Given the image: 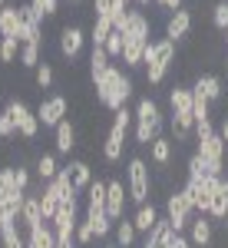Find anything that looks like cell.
<instances>
[{
  "label": "cell",
  "instance_id": "11",
  "mask_svg": "<svg viewBox=\"0 0 228 248\" xmlns=\"http://www.w3.org/2000/svg\"><path fill=\"white\" fill-rule=\"evenodd\" d=\"M126 195L129 192L122 189V182L113 179V182H106V215L119 222V218H126Z\"/></svg>",
  "mask_w": 228,
  "mask_h": 248
},
{
  "label": "cell",
  "instance_id": "51",
  "mask_svg": "<svg viewBox=\"0 0 228 248\" xmlns=\"http://www.w3.org/2000/svg\"><path fill=\"white\" fill-rule=\"evenodd\" d=\"M155 3H159V7H162L166 14H175V10H182V7H185L182 0H155Z\"/></svg>",
  "mask_w": 228,
  "mask_h": 248
},
{
  "label": "cell",
  "instance_id": "8",
  "mask_svg": "<svg viewBox=\"0 0 228 248\" xmlns=\"http://www.w3.org/2000/svg\"><path fill=\"white\" fill-rule=\"evenodd\" d=\"M218 182H222L218 175H202V179H189V182H185V189H189V195H192V205H195L198 215H209L212 195L218 189Z\"/></svg>",
  "mask_w": 228,
  "mask_h": 248
},
{
  "label": "cell",
  "instance_id": "23",
  "mask_svg": "<svg viewBox=\"0 0 228 248\" xmlns=\"http://www.w3.org/2000/svg\"><path fill=\"white\" fill-rule=\"evenodd\" d=\"M149 43H146V40H126V46H122V63H126L129 70L142 66V57H146V46H149Z\"/></svg>",
  "mask_w": 228,
  "mask_h": 248
},
{
  "label": "cell",
  "instance_id": "33",
  "mask_svg": "<svg viewBox=\"0 0 228 248\" xmlns=\"http://www.w3.org/2000/svg\"><path fill=\"white\" fill-rule=\"evenodd\" d=\"M57 172H60V166H57V155H53V153H43L37 159V175L43 179V182L57 179Z\"/></svg>",
  "mask_w": 228,
  "mask_h": 248
},
{
  "label": "cell",
  "instance_id": "25",
  "mask_svg": "<svg viewBox=\"0 0 228 248\" xmlns=\"http://www.w3.org/2000/svg\"><path fill=\"white\" fill-rule=\"evenodd\" d=\"M126 40H146V43H149V20H146V14H139V10H129Z\"/></svg>",
  "mask_w": 228,
  "mask_h": 248
},
{
  "label": "cell",
  "instance_id": "55",
  "mask_svg": "<svg viewBox=\"0 0 228 248\" xmlns=\"http://www.w3.org/2000/svg\"><path fill=\"white\" fill-rule=\"evenodd\" d=\"M0 238H3V218H0Z\"/></svg>",
  "mask_w": 228,
  "mask_h": 248
},
{
  "label": "cell",
  "instance_id": "20",
  "mask_svg": "<svg viewBox=\"0 0 228 248\" xmlns=\"http://www.w3.org/2000/svg\"><path fill=\"white\" fill-rule=\"evenodd\" d=\"M23 20H20L17 7H0V37H17Z\"/></svg>",
  "mask_w": 228,
  "mask_h": 248
},
{
  "label": "cell",
  "instance_id": "53",
  "mask_svg": "<svg viewBox=\"0 0 228 248\" xmlns=\"http://www.w3.org/2000/svg\"><path fill=\"white\" fill-rule=\"evenodd\" d=\"M218 136L225 139V146H228V116H225V123H222V129H218Z\"/></svg>",
  "mask_w": 228,
  "mask_h": 248
},
{
  "label": "cell",
  "instance_id": "18",
  "mask_svg": "<svg viewBox=\"0 0 228 248\" xmlns=\"http://www.w3.org/2000/svg\"><path fill=\"white\" fill-rule=\"evenodd\" d=\"M209 218H212V222H225V218H228V179H222L218 189H215V195H212Z\"/></svg>",
  "mask_w": 228,
  "mask_h": 248
},
{
  "label": "cell",
  "instance_id": "58",
  "mask_svg": "<svg viewBox=\"0 0 228 248\" xmlns=\"http://www.w3.org/2000/svg\"><path fill=\"white\" fill-rule=\"evenodd\" d=\"M106 248H119V245H106Z\"/></svg>",
  "mask_w": 228,
  "mask_h": 248
},
{
  "label": "cell",
  "instance_id": "56",
  "mask_svg": "<svg viewBox=\"0 0 228 248\" xmlns=\"http://www.w3.org/2000/svg\"><path fill=\"white\" fill-rule=\"evenodd\" d=\"M222 66H225V73H228V57H225V63H222Z\"/></svg>",
  "mask_w": 228,
  "mask_h": 248
},
{
  "label": "cell",
  "instance_id": "16",
  "mask_svg": "<svg viewBox=\"0 0 228 248\" xmlns=\"http://www.w3.org/2000/svg\"><path fill=\"white\" fill-rule=\"evenodd\" d=\"M40 212H43V222H53L60 212V195H57V186L46 182L40 186Z\"/></svg>",
  "mask_w": 228,
  "mask_h": 248
},
{
  "label": "cell",
  "instance_id": "14",
  "mask_svg": "<svg viewBox=\"0 0 228 248\" xmlns=\"http://www.w3.org/2000/svg\"><path fill=\"white\" fill-rule=\"evenodd\" d=\"M192 30V10H175V14H169V20H166V37L175 43V40H182L185 33Z\"/></svg>",
  "mask_w": 228,
  "mask_h": 248
},
{
  "label": "cell",
  "instance_id": "60",
  "mask_svg": "<svg viewBox=\"0 0 228 248\" xmlns=\"http://www.w3.org/2000/svg\"><path fill=\"white\" fill-rule=\"evenodd\" d=\"M225 33H228V30H225ZM225 43H228V37H225Z\"/></svg>",
  "mask_w": 228,
  "mask_h": 248
},
{
  "label": "cell",
  "instance_id": "40",
  "mask_svg": "<svg viewBox=\"0 0 228 248\" xmlns=\"http://www.w3.org/2000/svg\"><path fill=\"white\" fill-rule=\"evenodd\" d=\"M20 20H23V27H33V30H43V17H40L37 10H33V3H20Z\"/></svg>",
  "mask_w": 228,
  "mask_h": 248
},
{
  "label": "cell",
  "instance_id": "59",
  "mask_svg": "<svg viewBox=\"0 0 228 248\" xmlns=\"http://www.w3.org/2000/svg\"><path fill=\"white\" fill-rule=\"evenodd\" d=\"M0 7H7V3H3V0H0Z\"/></svg>",
  "mask_w": 228,
  "mask_h": 248
},
{
  "label": "cell",
  "instance_id": "41",
  "mask_svg": "<svg viewBox=\"0 0 228 248\" xmlns=\"http://www.w3.org/2000/svg\"><path fill=\"white\" fill-rule=\"evenodd\" d=\"M212 23H215V30H228V0H218L215 7H212Z\"/></svg>",
  "mask_w": 228,
  "mask_h": 248
},
{
  "label": "cell",
  "instance_id": "39",
  "mask_svg": "<svg viewBox=\"0 0 228 248\" xmlns=\"http://www.w3.org/2000/svg\"><path fill=\"white\" fill-rule=\"evenodd\" d=\"M0 139H17V119L7 106L0 109Z\"/></svg>",
  "mask_w": 228,
  "mask_h": 248
},
{
  "label": "cell",
  "instance_id": "28",
  "mask_svg": "<svg viewBox=\"0 0 228 248\" xmlns=\"http://www.w3.org/2000/svg\"><path fill=\"white\" fill-rule=\"evenodd\" d=\"M113 232H116V245L119 248H133L136 245V235H139V232H136L133 218H119V222L113 225Z\"/></svg>",
  "mask_w": 228,
  "mask_h": 248
},
{
  "label": "cell",
  "instance_id": "7",
  "mask_svg": "<svg viewBox=\"0 0 228 248\" xmlns=\"http://www.w3.org/2000/svg\"><path fill=\"white\" fill-rule=\"evenodd\" d=\"M129 199L136 205H146L152 195V175H149V166L142 159H129Z\"/></svg>",
  "mask_w": 228,
  "mask_h": 248
},
{
  "label": "cell",
  "instance_id": "61",
  "mask_svg": "<svg viewBox=\"0 0 228 248\" xmlns=\"http://www.w3.org/2000/svg\"><path fill=\"white\" fill-rule=\"evenodd\" d=\"M70 3H76V0H70Z\"/></svg>",
  "mask_w": 228,
  "mask_h": 248
},
{
  "label": "cell",
  "instance_id": "54",
  "mask_svg": "<svg viewBox=\"0 0 228 248\" xmlns=\"http://www.w3.org/2000/svg\"><path fill=\"white\" fill-rule=\"evenodd\" d=\"M136 3H139V7H149V3H155V0H136Z\"/></svg>",
  "mask_w": 228,
  "mask_h": 248
},
{
  "label": "cell",
  "instance_id": "27",
  "mask_svg": "<svg viewBox=\"0 0 228 248\" xmlns=\"http://www.w3.org/2000/svg\"><path fill=\"white\" fill-rule=\"evenodd\" d=\"M192 133H195V116L172 113V136H175V146H179V142H189Z\"/></svg>",
  "mask_w": 228,
  "mask_h": 248
},
{
  "label": "cell",
  "instance_id": "29",
  "mask_svg": "<svg viewBox=\"0 0 228 248\" xmlns=\"http://www.w3.org/2000/svg\"><path fill=\"white\" fill-rule=\"evenodd\" d=\"M76 215H79L76 202H63V205H60V212H57V218H53L50 225H53L57 232H60V229H76V222H79Z\"/></svg>",
  "mask_w": 228,
  "mask_h": 248
},
{
  "label": "cell",
  "instance_id": "19",
  "mask_svg": "<svg viewBox=\"0 0 228 248\" xmlns=\"http://www.w3.org/2000/svg\"><path fill=\"white\" fill-rule=\"evenodd\" d=\"M195 90H202V93L209 96V103L225 99V83H222L218 77H212V73H202V77L195 79Z\"/></svg>",
  "mask_w": 228,
  "mask_h": 248
},
{
  "label": "cell",
  "instance_id": "15",
  "mask_svg": "<svg viewBox=\"0 0 228 248\" xmlns=\"http://www.w3.org/2000/svg\"><path fill=\"white\" fill-rule=\"evenodd\" d=\"M20 222L23 229L33 232L37 225H43V212H40V189L37 192H27V202H23V212H20Z\"/></svg>",
  "mask_w": 228,
  "mask_h": 248
},
{
  "label": "cell",
  "instance_id": "38",
  "mask_svg": "<svg viewBox=\"0 0 228 248\" xmlns=\"http://www.w3.org/2000/svg\"><path fill=\"white\" fill-rule=\"evenodd\" d=\"M20 66H27V70L40 66V43H23L20 46Z\"/></svg>",
  "mask_w": 228,
  "mask_h": 248
},
{
  "label": "cell",
  "instance_id": "21",
  "mask_svg": "<svg viewBox=\"0 0 228 248\" xmlns=\"http://www.w3.org/2000/svg\"><path fill=\"white\" fill-rule=\"evenodd\" d=\"M155 222H159V209H155L152 202H146V205H139V212H136V218H133L136 232H142V235H149V232L155 229Z\"/></svg>",
  "mask_w": 228,
  "mask_h": 248
},
{
  "label": "cell",
  "instance_id": "47",
  "mask_svg": "<svg viewBox=\"0 0 228 248\" xmlns=\"http://www.w3.org/2000/svg\"><path fill=\"white\" fill-rule=\"evenodd\" d=\"M202 175H209V172H205V162H202L198 153H192L189 155V179H202Z\"/></svg>",
  "mask_w": 228,
  "mask_h": 248
},
{
  "label": "cell",
  "instance_id": "22",
  "mask_svg": "<svg viewBox=\"0 0 228 248\" xmlns=\"http://www.w3.org/2000/svg\"><path fill=\"white\" fill-rule=\"evenodd\" d=\"M76 149V129H73V123L70 119H63L57 126V153L60 155H70Z\"/></svg>",
  "mask_w": 228,
  "mask_h": 248
},
{
  "label": "cell",
  "instance_id": "43",
  "mask_svg": "<svg viewBox=\"0 0 228 248\" xmlns=\"http://www.w3.org/2000/svg\"><path fill=\"white\" fill-rule=\"evenodd\" d=\"M90 205H106V182L103 179H93V186H90Z\"/></svg>",
  "mask_w": 228,
  "mask_h": 248
},
{
  "label": "cell",
  "instance_id": "17",
  "mask_svg": "<svg viewBox=\"0 0 228 248\" xmlns=\"http://www.w3.org/2000/svg\"><path fill=\"white\" fill-rule=\"evenodd\" d=\"M27 248H57V232H53V225L43 222L33 232H27Z\"/></svg>",
  "mask_w": 228,
  "mask_h": 248
},
{
  "label": "cell",
  "instance_id": "6",
  "mask_svg": "<svg viewBox=\"0 0 228 248\" xmlns=\"http://www.w3.org/2000/svg\"><path fill=\"white\" fill-rule=\"evenodd\" d=\"M195 153L202 155L209 175H218V179H222V172H225V139H222V136L212 133V136H205V139H198V149H195Z\"/></svg>",
  "mask_w": 228,
  "mask_h": 248
},
{
  "label": "cell",
  "instance_id": "13",
  "mask_svg": "<svg viewBox=\"0 0 228 248\" xmlns=\"http://www.w3.org/2000/svg\"><path fill=\"white\" fill-rule=\"evenodd\" d=\"M83 40L86 37H83L79 27H63V30H60V53L66 60H76L79 50H83Z\"/></svg>",
  "mask_w": 228,
  "mask_h": 248
},
{
  "label": "cell",
  "instance_id": "4",
  "mask_svg": "<svg viewBox=\"0 0 228 248\" xmlns=\"http://www.w3.org/2000/svg\"><path fill=\"white\" fill-rule=\"evenodd\" d=\"M129 126H133V113H129L126 106H122V109H116V113H113V126H109L106 142H103V159H106V162H119V159H122Z\"/></svg>",
  "mask_w": 228,
  "mask_h": 248
},
{
  "label": "cell",
  "instance_id": "50",
  "mask_svg": "<svg viewBox=\"0 0 228 248\" xmlns=\"http://www.w3.org/2000/svg\"><path fill=\"white\" fill-rule=\"evenodd\" d=\"M93 14L96 17H113V0H93Z\"/></svg>",
  "mask_w": 228,
  "mask_h": 248
},
{
  "label": "cell",
  "instance_id": "3",
  "mask_svg": "<svg viewBox=\"0 0 228 248\" xmlns=\"http://www.w3.org/2000/svg\"><path fill=\"white\" fill-rule=\"evenodd\" d=\"M136 142L139 146H149L155 136H162V113H159V103L155 99H149V96H142L139 103H136Z\"/></svg>",
  "mask_w": 228,
  "mask_h": 248
},
{
  "label": "cell",
  "instance_id": "5",
  "mask_svg": "<svg viewBox=\"0 0 228 248\" xmlns=\"http://www.w3.org/2000/svg\"><path fill=\"white\" fill-rule=\"evenodd\" d=\"M166 218L172 222L175 235H185V229H189L192 218H195V205H192L189 189H175L169 199H166Z\"/></svg>",
  "mask_w": 228,
  "mask_h": 248
},
{
  "label": "cell",
  "instance_id": "35",
  "mask_svg": "<svg viewBox=\"0 0 228 248\" xmlns=\"http://www.w3.org/2000/svg\"><path fill=\"white\" fill-rule=\"evenodd\" d=\"M86 222H90V229H93L96 238H106V235L113 232V218H109L106 212H99V215H86Z\"/></svg>",
  "mask_w": 228,
  "mask_h": 248
},
{
  "label": "cell",
  "instance_id": "24",
  "mask_svg": "<svg viewBox=\"0 0 228 248\" xmlns=\"http://www.w3.org/2000/svg\"><path fill=\"white\" fill-rule=\"evenodd\" d=\"M149 159L155 162V166H169L172 162V139L155 136V139L149 142Z\"/></svg>",
  "mask_w": 228,
  "mask_h": 248
},
{
  "label": "cell",
  "instance_id": "30",
  "mask_svg": "<svg viewBox=\"0 0 228 248\" xmlns=\"http://www.w3.org/2000/svg\"><path fill=\"white\" fill-rule=\"evenodd\" d=\"M70 172H73V186H76V192H79V189H90V186H93V169H90V162H83V159H73V162H70Z\"/></svg>",
  "mask_w": 228,
  "mask_h": 248
},
{
  "label": "cell",
  "instance_id": "26",
  "mask_svg": "<svg viewBox=\"0 0 228 248\" xmlns=\"http://www.w3.org/2000/svg\"><path fill=\"white\" fill-rule=\"evenodd\" d=\"M169 103H172V113L192 116V90H189V86H172Z\"/></svg>",
  "mask_w": 228,
  "mask_h": 248
},
{
  "label": "cell",
  "instance_id": "12",
  "mask_svg": "<svg viewBox=\"0 0 228 248\" xmlns=\"http://www.w3.org/2000/svg\"><path fill=\"white\" fill-rule=\"evenodd\" d=\"M212 235H215V222L209 215H195L189 225V242L192 248H209L212 245Z\"/></svg>",
  "mask_w": 228,
  "mask_h": 248
},
{
  "label": "cell",
  "instance_id": "1",
  "mask_svg": "<svg viewBox=\"0 0 228 248\" xmlns=\"http://www.w3.org/2000/svg\"><path fill=\"white\" fill-rule=\"evenodd\" d=\"M96 99L106 106V109H122L126 106V99L133 96V79H129V73H122L119 66H109L103 77H96Z\"/></svg>",
  "mask_w": 228,
  "mask_h": 248
},
{
  "label": "cell",
  "instance_id": "37",
  "mask_svg": "<svg viewBox=\"0 0 228 248\" xmlns=\"http://www.w3.org/2000/svg\"><path fill=\"white\" fill-rule=\"evenodd\" d=\"M20 43L17 37H0V63H14L20 57Z\"/></svg>",
  "mask_w": 228,
  "mask_h": 248
},
{
  "label": "cell",
  "instance_id": "52",
  "mask_svg": "<svg viewBox=\"0 0 228 248\" xmlns=\"http://www.w3.org/2000/svg\"><path fill=\"white\" fill-rule=\"evenodd\" d=\"M113 10H129V0H113Z\"/></svg>",
  "mask_w": 228,
  "mask_h": 248
},
{
  "label": "cell",
  "instance_id": "32",
  "mask_svg": "<svg viewBox=\"0 0 228 248\" xmlns=\"http://www.w3.org/2000/svg\"><path fill=\"white\" fill-rule=\"evenodd\" d=\"M113 63H109V53H106V46H93V53H90V73L96 77H103L106 70H109Z\"/></svg>",
  "mask_w": 228,
  "mask_h": 248
},
{
  "label": "cell",
  "instance_id": "36",
  "mask_svg": "<svg viewBox=\"0 0 228 248\" xmlns=\"http://www.w3.org/2000/svg\"><path fill=\"white\" fill-rule=\"evenodd\" d=\"M17 182H14V166H7V169H0V202H7L10 195H17Z\"/></svg>",
  "mask_w": 228,
  "mask_h": 248
},
{
  "label": "cell",
  "instance_id": "44",
  "mask_svg": "<svg viewBox=\"0 0 228 248\" xmlns=\"http://www.w3.org/2000/svg\"><path fill=\"white\" fill-rule=\"evenodd\" d=\"M73 235H76V245H90L96 235H93V229H90V222L83 218V222H76V229H73Z\"/></svg>",
  "mask_w": 228,
  "mask_h": 248
},
{
  "label": "cell",
  "instance_id": "57",
  "mask_svg": "<svg viewBox=\"0 0 228 248\" xmlns=\"http://www.w3.org/2000/svg\"><path fill=\"white\" fill-rule=\"evenodd\" d=\"M149 248H169V245H149Z\"/></svg>",
  "mask_w": 228,
  "mask_h": 248
},
{
  "label": "cell",
  "instance_id": "49",
  "mask_svg": "<svg viewBox=\"0 0 228 248\" xmlns=\"http://www.w3.org/2000/svg\"><path fill=\"white\" fill-rule=\"evenodd\" d=\"M14 182H17V189L30 192V169L27 166H14Z\"/></svg>",
  "mask_w": 228,
  "mask_h": 248
},
{
  "label": "cell",
  "instance_id": "9",
  "mask_svg": "<svg viewBox=\"0 0 228 248\" xmlns=\"http://www.w3.org/2000/svg\"><path fill=\"white\" fill-rule=\"evenodd\" d=\"M66 109H70V103H66V96H50V99H43L37 106V119L43 129H57L60 123L66 119Z\"/></svg>",
  "mask_w": 228,
  "mask_h": 248
},
{
  "label": "cell",
  "instance_id": "62",
  "mask_svg": "<svg viewBox=\"0 0 228 248\" xmlns=\"http://www.w3.org/2000/svg\"><path fill=\"white\" fill-rule=\"evenodd\" d=\"M225 96H228V93H225Z\"/></svg>",
  "mask_w": 228,
  "mask_h": 248
},
{
  "label": "cell",
  "instance_id": "2",
  "mask_svg": "<svg viewBox=\"0 0 228 248\" xmlns=\"http://www.w3.org/2000/svg\"><path fill=\"white\" fill-rule=\"evenodd\" d=\"M175 63V43L169 37H159L152 40L149 46H146V57H142V66H146V79H149V86H159L166 73H169V66Z\"/></svg>",
  "mask_w": 228,
  "mask_h": 248
},
{
  "label": "cell",
  "instance_id": "48",
  "mask_svg": "<svg viewBox=\"0 0 228 248\" xmlns=\"http://www.w3.org/2000/svg\"><path fill=\"white\" fill-rule=\"evenodd\" d=\"M53 232H57V229H53ZM57 248H79V245H76L73 229H60L57 232Z\"/></svg>",
  "mask_w": 228,
  "mask_h": 248
},
{
  "label": "cell",
  "instance_id": "42",
  "mask_svg": "<svg viewBox=\"0 0 228 248\" xmlns=\"http://www.w3.org/2000/svg\"><path fill=\"white\" fill-rule=\"evenodd\" d=\"M122 46H126V37L122 33H109V40H106V53H109V60H119L122 57Z\"/></svg>",
  "mask_w": 228,
  "mask_h": 248
},
{
  "label": "cell",
  "instance_id": "34",
  "mask_svg": "<svg viewBox=\"0 0 228 248\" xmlns=\"http://www.w3.org/2000/svg\"><path fill=\"white\" fill-rule=\"evenodd\" d=\"M3 248H27V238L20 235L17 222H3V238H0Z\"/></svg>",
  "mask_w": 228,
  "mask_h": 248
},
{
  "label": "cell",
  "instance_id": "10",
  "mask_svg": "<svg viewBox=\"0 0 228 248\" xmlns=\"http://www.w3.org/2000/svg\"><path fill=\"white\" fill-rule=\"evenodd\" d=\"M7 109L14 113V119H17V133L23 136V139H37L40 119H37V113H33L23 99H10V103H7Z\"/></svg>",
  "mask_w": 228,
  "mask_h": 248
},
{
  "label": "cell",
  "instance_id": "46",
  "mask_svg": "<svg viewBox=\"0 0 228 248\" xmlns=\"http://www.w3.org/2000/svg\"><path fill=\"white\" fill-rule=\"evenodd\" d=\"M30 3H33V10H37L40 17H53L60 7V0H30Z\"/></svg>",
  "mask_w": 228,
  "mask_h": 248
},
{
  "label": "cell",
  "instance_id": "45",
  "mask_svg": "<svg viewBox=\"0 0 228 248\" xmlns=\"http://www.w3.org/2000/svg\"><path fill=\"white\" fill-rule=\"evenodd\" d=\"M37 86H40V90L53 86V66H50V63H40V66H37Z\"/></svg>",
  "mask_w": 228,
  "mask_h": 248
},
{
  "label": "cell",
  "instance_id": "31",
  "mask_svg": "<svg viewBox=\"0 0 228 248\" xmlns=\"http://www.w3.org/2000/svg\"><path fill=\"white\" fill-rule=\"evenodd\" d=\"M109 33H113V17H93V30H90L93 46H106Z\"/></svg>",
  "mask_w": 228,
  "mask_h": 248
}]
</instances>
